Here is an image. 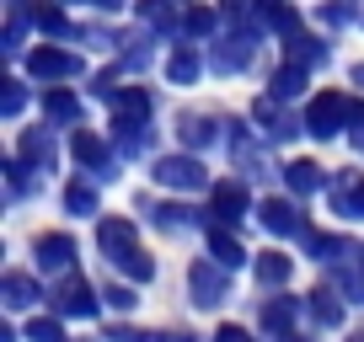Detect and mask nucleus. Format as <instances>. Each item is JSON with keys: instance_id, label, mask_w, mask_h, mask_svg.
Returning a JSON list of instances; mask_svg holds the SVG:
<instances>
[{"instance_id": "nucleus-1", "label": "nucleus", "mask_w": 364, "mask_h": 342, "mask_svg": "<svg viewBox=\"0 0 364 342\" xmlns=\"http://www.w3.org/2000/svg\"><path fill=\"white\" fill-rule=\"evenodd\" d=\"M230 267L225 263H215V257H204V263H193V273H188V289H193V305L198 310H215V305H225L230 299Z\"/></svg>"}, {"instance_id": "nucleus-2", "label": "nucleus", "mask_w": 364, "mask_h": 342, "mask_svg": "<svg viewBox=\"0 0 364 342\" xmlns=\"http://www.w3.org/2000/svg\"><path fill=\"white\" fill-rule=\"evenodd\" d=\"M97 305H102V294H97V284H86L80 273H65L54 289V316H97Z\"/></svg>"}, {"instance_id": "nucleus-3", "label": "nucleus", "mask_w": 364, "mask_h": 342, "mask_svg": "<svg viewBox=\"0 0 364 342\" xmlns=\"http://www.w3.org/2000/svg\"><path fill=\"white\" fill-rule=\"evenodd\" d=\"M161 187H177V193H198V187H209V171L198 166L193 155H166L156 160V171H150Z\"/></svg>"}, {"instance_id": "nucleus-4", "label": "nucleus", "mask_w": 364, "mask_h": 342, "mask_svg": "<svg viewBox=\"0 0 364 342\" xmlns=\"http://www.w3.org/2000/svg\"><path fill=\"white\" fill-rule=\"evenodd\" d=\"M257 225L273 230V236H306V219H300L295 193H289V198H262V204H257Z\"/></svg>"}, {"instance_id": "nucleus-5", "label": "nucleus", "mask_w": 364, "mask_h": 342, "mask_svg": "<svg viewBox=\"0 0 364 342\" xmlns=\"http://www.w3.org/2000/svg\"><path fill=\"white\" fill-rule=\"evenodd\" d=\"M38 263H43V273H75V236H65V230H54V236H38Z\"/></svg>"}, {"instance_id": "nucleus-6", "label": "nucleus", "mask_w": 364, "mask_h": 342, "mask_svg": "<svg viewBox=\"0 0 364 342\" xmlns=\"http://www.w3.org/2000/svg\"><path fill=\"white\" fill-rule=\"evenodd\" d=\"M209 214H215L209 225H230V230H236L241 214H247V187H241V182H220L215 193H209Z\"/></svg>"}, {"instance_id": "nucleus-7", "label": "nucleus", "mask_w": 364, "mask_h": 342, "mask_svg": "<svg viewBox=\"0 0 364 342\" xmlns=\"http://www.w3.org/2000/svg\"><path fill=\"white\" fill-rule=\"evenodd\" d=\"M97 246H102V257L113 263V257H124V251L139 246V236H134L129 219H102V225H97Z\"/></svg>"}, {"instance_id": "nucleus-8", "label": "nucleus", "mask_w": 364, "mask_h": 342, "mask_svg": "<svg viewBox=\"0 0 364 342\" xmlns=\"http://www.w3.org/2000/svg\"><path fill=\"white\" fill-rule=\"evenodd\" d=\"M306 128L316 139H332L343 128V96H316L311 102V113H306Z\"/></svg>"}, {"instance_id": "nucleus-9", "label": "nucleus", "mask_w": 364, "mask_h": 342, "mask_svg": "<svg viewBox=\"0 0 364 342\" xmlns=\"http://www.w3.org/2000/svg\"><path fill=\"white\" fill-rule=\"evenodd\" d=\"M321 182H327V177H321V166H316V160H289V166H284V187H289L295 198L321 193Z\"/></svg>"}, {"instance_id": "nucleus-10", "label": "nucleus", "mask_w": 364, "mask_h": 342, "mask_svg": "<svg viewBox=\"0 0 364 342\" xmlns=\"http://www.w3.org/2000/svg\"><path fill=\"white\" fill-rule=\"evenodd\" d=\"M252 273H257V284H262V289H279V284H289L295 263H289L284 251H257V263H252Z\"/></svg>"}, {"instance_id": "nucleus-11", "label": "nucleus", "mask_w": 364, "mask_h": 342, "mask_svg": "<svg viewBox=\"0 0 364 342\" xmlns=\"http://www.w3.org/2000/svg\"><path fill=\"white\" fill-rule=\"evenodd\" d=\"M0 294H6L11 310H27V305L43 299V289H38V278H27V273H6V278H0Z\"/></svg>"}, {"instance_id": "nucleus-12", "label": "nucleus", "mask_w": 364, "mask_h": 342, "mask_svg": "<svg viewBox=\"0 0 364 342\" xmlns=\"http://www.w3.org/2000/svg\"><path fill=\"white\" fill-rule=\"evenodd\" d=\"M295 316H300V299H268V305H262V316H257V326L273 331V337H284V331L295 326Z\"/></svg>"}, {"instance_id": "nucleus-13", "label": "nucleus", "mask_w": 364, "mask_h": 342, "mask_svg": "<svg viewBox=\"0 0 364 342\" xmlns=\"http://www.w3.org/2000/svg\"><path fill=\"white\" fill-rule=\"evenodd\" d=\"M209 257L225 267H241L247 263V251H241V241L230 236V225H209Z\"/></svg>"}, {"instance_id": "nucleus-14", "label": "nucleus", "mask_w": 364, "mask_h": 342, "mask_svg": "<svg viewBox=\"0 0 364 342\" xmlns=\"http://www.w3.org/2000/svg\"><path fill=\"white\" fill-rule=\"evenodd\" d=\"M306 251L316 263H338V257H348V241L338 230H306Z\"/></svg>"}, {"instance_id": "nucleus-15", "label": "nucleus", "mask_w": 364, "mask_h": 342, "mask_svg": "<svg viewBox=\"0 0 364 342\" xmlns=\"http://www.w3.org/2000/svg\"><path fill=\"white\" fill-rule=\"evenodd\" d=\"M306 310L321 321V326H343V299H338V289H311V294H306Z\"/></svg>"}, {"instance_id": "nucleus-16", "label": "nucleus", "mask_w": 364, "mask_h": 342, "mask_svg": "<svg viewBox=\"0 0 364 342\" xmlns=\"http://www.w3.org/2000/svg\"><path fill=\"white\" fill-rule=\"evenodd\" d=\"M113 267L129 278V284H150V278H156V263H150V251H145V246H134V251H124V257H113Z\"/></svg>"}, {"instance_id": "nucleus-17", "label": "nucleus", "mask_w": 364, "mask_h": 342, "mask_svg": "<svg viewBox=\"0 0 364 342\" xmlns=\"http://www.w3.org/2000/svg\"><path fill=\"white\" fill-rule=\"evenodd\" d=\"M332 204L343 219H364V177H348L343 187H332Z\"/></svg>"}, {"instance_id": "nucleus-18", "label": "nucleus", "mask_w": 364, "mask_h": 342, "mask_svg": "<svg viewBox=\"0 0 364 342\" xmlns=\"http://www.w3.org/2000/svg\"><path fill=\"white\" fill-rule=\"evenodd\" d=\"M65 209L70 214H97V187L91 182H70L65 187Z\"/></svg>"}, {"instance_id": "nucleus-19", "label": "nucleus", "mask_w": 364, "mask_h": 342, "mask_svg": "<svg viewBox=\"0 0 364 342\" xmlns=\"http://www.w3.org/2000/svg\"><path fill=\"white\" fill-rule=\"evenodd\" d=\"M22 160H33L38 171L54 166V145H48V134H27V139H22Z\"/></svg>"}, {"instance_id": "nucleus-20", "label": "nucleus", "mask_w": 364, "mask_h": 342, "mask_svg": "<svg viewBox=\"0 0 364 342\" xmlns=\"http://www.w3.org/2000/svg\"><path fill=\"white\" fill-rule=\"evenodd\" d=\"M27 342H65L59 316H33V321H27Z\"/></svg>"}, {"instance_id": "nucleus-21", "label": "nucleus", "mask_w": 364, "mask_h": 342, "mask_svg": "<svg viewBox=\"0 0 364 342\" xmlns=\"http://www.w3.org/2000/svg\"><path fill=\"white\" fill-rule=\"evenodd\" d=\"M188 214H193V209H182V204H161V209H156V225H161V230H188Z\"/></svg>"}, {"instance_id": "nucleus-22", "label": "nucleus", "mask_w": 364, "mask_h": 342, "mask_svg": "<svg viewBox=\"0 0 364 342\" xmlns=\"http://www.w3.org/2000/svg\"><path fill=\"white\" fill-rule=\"evenodd\" d=\"M182 139H188V145H209V139H215V123H209V118H188V123H182Z\"/></svg>"}, {"instance_id": "nucleus-23", "label": "nucleus", "mask_w": 364, "mask_h": 342, "mask_svg": "<svg viewBox=\"0 0 364 342\" xmlns=\"http://www.w3.org/2000/svg\"><path fill=\"white\" fill-rule=\"evenodd\" d=\"M102 299H107L113 310H134V305H139V299H134V289H129V284H107V289H102Z\"/></svg>"}, {"instance_id": "nucleus-24", "label": "nucleus", "mask_w": 364, "mask_h": 342, "mask_svg": "<svg viewBox=\"0 0 364 342\" xmlns=\"http://www.w3.org/2000/svg\"><path fill=\"white\" fill-rule=\"evenodd\" d=\"M338 289H343V299L364 305V278H359V273H338Z\"/></svg>"}, {"instance_id": "nucleus-25", "label": "nucleus", "mask_w": 364, "mask_h": 342, "mask_svg": "<svg viewBox=\"0 0 364 342\" xmlns=\"http://www.w3.org/2000/svg\"><path fill=\"white\" fill-rule=\"evenodd\" d=\"M48 118H59V123H65V118H75V96L54 92V96H48Z\"/></svg>"}, {"instance_id": "nucleus-26", "label": "nucleus", "mask_w": 364, "mask_h": 342, "mask_svg": "<svg viewBox=\"0 0 364 342\" xmlns=\"http://www.w3.org/2000/svg\"><path fill=\"white\" fill-rule=\"evenodd\" d=\"M215 342H257V337H252L247 326H220V331H215Z\"/></svg>"}, {"instance_id": "nucleus-27", "label": "nucleus", "mask_w": 364, "mask_h": 342, "mask_svg": "<svg viewBox=\"0 0 364 342\" xmlns=\"http://www.w3.org/2000/svg\"><path fill=\"white\" fill-rule=\"evenodd\" d=\"M171 75H177V80H193V59L182 54V59H177V65H171Z\"/></svg>"}, {"instance_id": "nucleus-28", "label": "nucleus", "mask_w": 364, "mask_h": 342, "mask_svg": "<svg viewBox=\"0 0 364 342\" xmlns=\"http://www.w3.org/2000/svg\"><path fill=\"white\" fill-rule=\"evenodd\" d=\"M150 342H188L182 331H150Z\"/></svg>"}, {"instance_id": "nucleus-29", "label": "nucleus", "mask_w": 364, "mask_h": 342, "mask_svg": "<svg viewBox=\"0 0 364 342\" xmlns=\"http://www.w3.org/2000/svg\"><path fill=\"white\" fill-rule=\"evenodd\" d=\"M279 342H306V337H295V331H284V337H279Z\"/></svg>"}, {"instance_id": "nucleus-30", "label": "nucleus", "mask_w": 364, "mask_h": 342, "mask_svg": "<svg viewBox=\"0 0 364 342\" xmlns=\"http://www.w3.org/2000/svg\"><path fill=\"white\" fill-rule=\"evenodd\" d=\"M348 342H364V331H353V337H348Z\"/></svg>"}, {"instance_id": "nucleus-31", "label": "nucleus", "mask_w": 364, "mask_h": 342, "mask_svg": "<svg viewBox=\"0 0 364 342\" xmlns=\"http://www.w3.org/2000/svg\"><path fill=\"white\" fill-rule=\"evenodd\" d=\"M353 75H359V86H364V70H353Z\"/></svg>"}, {"instance_id": "nucleus-32", "label": "nucleus", "mask_w": 364, "mask_h": 342, "mask_svg": "<svg viewBox=\"0 0 364 342\" xmlns=\"http://www.w3.org/2000/svg\"><path fill=\"white\" fill-rule=\"evenodd\" d=\"M359 263H364V246H359Z\"/></svg>"}]
</instances>
